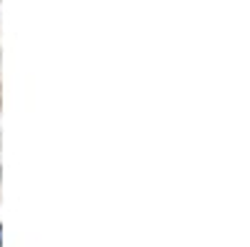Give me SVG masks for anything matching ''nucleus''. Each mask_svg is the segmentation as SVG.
<instances>
[{
    "instance_id": "nucleus-1",
    "label": "nucleus",
    "mask_w": 250,
    "mask_h": 247,
    "mask_svg": "<svg viewBox=\"0 0 250 247\" xmlns=\"http://www.w3.org/2000/svg\"><path fill=\"white\" fill-rule=\"evenodd\" d=\"M0 245H3V228H0Z\"/></svg>"
}]
</instances>
